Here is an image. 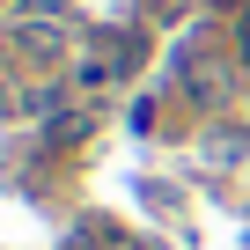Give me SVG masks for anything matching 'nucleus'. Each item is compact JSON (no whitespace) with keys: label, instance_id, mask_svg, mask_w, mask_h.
<instances>
[{"label":"nucleus","instance_id":"f03ea898","mask_svg":"<svg viewBox=\"0 0 250 250\" xmlns=\"http://www.w3.org/2000/svg\"><path fill=\"white\" fill-rule=\"evenodd\" d=\"M235 44H243V66H250V8H243V22H235Z\"/></svg>","mask_w":250,"mask_h":250},{"label":"nucleus","instance_id":"f257e3e1","mask_svg":"<svg viewBox=\"0 0 250 250\" xmlns=\"http://www.w3.org/2000/svg\"><path fill=\"white\" fill-rule=\"evenodd\" d=\"M177 81H184V96L191 103H213L221 96V59H213V44H184V66H177Z\"/></svg>","mask_w":250,"mask_h":250}]
</instances>
